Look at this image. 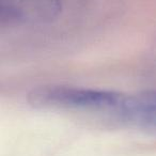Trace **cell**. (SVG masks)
I'll use <instances>...</instances> for the list:
<instances>
[{
	"label": "cell",
	"mask_w": 156,
	"mask_h": 156,
	"mask_svg": "<svg viewBox=\"0 0 156 156\" xmlns=\"http://www.w3.org/2000/svg\"><path fill=\"white\" fill-rule=\"evenodd\" d=\"M35 107L88 113L156 136V91L121 93L109 90L45 86L29 94Z\"/></svg>",
	"instance_id": "6da1fadb"
},
{
	"label": "cell",
	"mask_w": 156,
	"mask_h": 156,
	"mask_svg": "<svg viewBox=\"0 0 156 156\" xmlns=\"http://www.w3.org/2000/svg\"><path fill=\"white\" fill-rule=\"evenodd\" d=\"M60 11V0H0L2 24H48L58 17Z\"/></svg>",
	"instance_id": "7a4b0ae2"
}]
</instances>
